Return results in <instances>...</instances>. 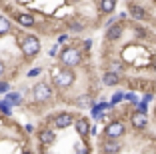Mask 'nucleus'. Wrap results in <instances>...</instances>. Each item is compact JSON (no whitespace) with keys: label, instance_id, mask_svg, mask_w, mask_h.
Here are the masks:
<instances>
[{"label":"nucleus","instance_id":"f257e3e1","mask_svg":"<svg viewBox=\"0 0 156 154\" xmlns=\"http://www.w3.org/2000/svg\"><path fill=\"white\" fill-rule=\"evenodd\" d=\"M58 62H60V66H64V68L78 66V64L82 62V50L76 48V46H66V48L60 50Z\"/></svg>","mask_w":156,"mask_h":154},{"label":"nucleus","instance_id":"f03ea898","mask_svg":"<svg viewBox=\"0 0 156 154\" xmlns=\"http://www.w3.org/2000/svg\"><path fill=\"white\" fill-rule=\"evenodd\" d=\"M32 98L34 102H38V104H46V102H50L52 98H54V90H52V86L48 84V82H36L32 86Z\"/></svg>","mask_w":156,"mask_h":154},{"label":"nucleus","instance_id":"7ed1b4c3","mask_svg":"<svg viewBox=\"0 0 156 154\" xmlns=\"http://www.w3.org/2000/svg\"><path fill=\"white\" fill-rule=\"evenodd\" d=\"M20 50L26 58H34V56L40 52V40H38L34 34H28L20 40Z\"/></svg>","mask_w":156,"mask_h":154},{"label":"nucleus","instance_id":"20e7f679","mask_svg":"<svg viewBox=\"0 0 156 154\" xmlns=\"http://www.w3.org/2000/svg\"><path fill=\"white\" fill-rule=\"evenodd\" d=\"M74 80H76L74 70H72V68H64V66H62V70H60V72L54 76V84L58 88H68V86H72Z\"/></svg>","mask_w":156,"mask_h":154},{"label":"nucleus","instance_id":"39448f33","mask_svg":"<svg viewBox=\"0 0 156 154\" xmlns=\"http://www.w3.org/2000/svg\"><path fill=\"white\" fill-rule=\"evenodd\" d=\"M124 132H126V124H124L122 120H110L104 128L106 138H110V140H118Z\"/></svg>","mask_w":156,"mask_h":154},{"label":"nucleus","instance_id":"423d86ee","mask_svg":"<svg viewBox=\"0 0 156 154\" xmlns=\"http://www.w3.org/2000/svg\"><path fill=\"white\" fill-rule=\"evenodd\" d=\"M74 120H76V118L70 112H60L52 118V124H54V128H68V126L74 124Z\"/></svg>","mask_w":156,"mask_h":154},{"label":"nucleus","instance_id":"0eeeda50","mask_svg":"<svg viewBox=\"0 0 156 154\" xmlns=\"http://www.w3.org/2000/svg\"><path fill=\"white\" fill-rule=\"evenodd\" d=\"M130 124H132L136 130H142V128H146V126H148V118H146V114H142V112H134L132 116H130Z\"/></svg>","mask_w":156,"mask_h":154},{"label":"nucleus","instance_id":"6e6552de","mask_svg":"<svg viewBox=\"0 0 156 154\" xmlns=\"http://www.w3.org/2000/svg\"><path fill=\"white\" fill-rule=\"evenodd\" d=\"M74 128H76V132L80 136H82V138H86L88 134H90V122H88L86 118H78V120H74Z\"/></svg>","mask_w":156,"mask_h":154},{"label":"nucleus","instance_id":"1a4fd4ad","mask_svg":"<svg viewBox=\"0 0 156 154\" xmlns=\"http://www.w3.org/2000/svg\"><path fill=\"white\" fill-rule=\"evenodd\" d=\"M38 138H40L42 144H52V142H56V132L52 128H42L38 132Z\"/></svg>","mask_w":156,"mask_h":154},{"label":"nucleus","instance_id":"9d476101","mask_svg":"<svg viewBox=\"0 0 156 154\" xmlns=\"http://www.w3.org/2000/svg\"><path fill=\"white\" fill-rule=\"evenodd\" d=\"M16 22L24 28H30V26H34V16L28 12H18L16 14Z\"/></svg>","mask_w":156,"mask_h":154},{"label":"nucleus","instance_id":"9b49d317","mask_svg":"<svg viewBox=\"0 0 156 154\" xmlns=\"http://www.w3.org/2000/svg\"><path fill=\"white\" fill-rule=\"evenodd\" d=\"M128 14L132 16L134 20H146V18H148L146 10H144L142 6H136V4H130V8H128Z\"/></svg>","mask_w":156,"mask_h":154},{"label":"nucleus","instance_id":"f8f14e48","mask_svg":"<svg viewBox=\"0 0 156 154\" xmlns=\"http://www.w3.org/2000/svg\"><path fill=\"white\" fill-rule=\"evenodd\" d=\"M118 82H120V74L112 72V70L104 72V76H102V84H104V86H116Z\"/></svg>","mask_w":156,"mask_h":154},{"label":"nucleus","instance_id":"ddd939ff","mask_svg":"<svg viewBox=\"0 0 156 154\" xmlns=\"http://www.w3.org/2000/svg\"><path fill=\"white\" fill-rule=\"evenodd\" d=\"M122 32H124L122 24H114V26L108 28V32H106V38H108V40H118V38L122 36Z\"/></svg>","mask_w":156,"mask_h":154},{"label":"nucleus","instance_id":"4468645a","mask_svg":"<svg viewBox=\"0 0 156 154\" xmlns=\"http://www.w3.org/2000/svg\"><path fill=\"white\" fill-rule=\"evenodd\" d=\"M104 152L106 154H118L120 152V148H122V144H120L118 140H110V142H104Z\"/></svg>","mask_w":156,"mask_h":154},{"label":"nucleus","instance_id":"2eb2a0df","mask_svg":"<svg viewBox=\"0 0 156 154\" xmlns=\"http://www.w3.org/2000/svg\"><path fill=\"white\" fill-rule=\"evenodd\" d=\"M12 32V24H10L8 18H4V16H0V36H6V34H10Z\"/></svg>","mask_w":156,"mask_h":154},{"label":"nucleus","instance_id":"dca6fc26","mask_svg":"<svg viewBox=\"0 0 156 154\" xmlns=\"http://www.w3.org/2000/svg\"><path fill=\"white\" fill-rule=\"evenodd\" d=\"M114 8H116V0H100V10L104 14L114 12Z\"/></svg>","mask_w":156,"mask_h":154},{"label":"nucleus","instance_id":"f3484780","mask_svg":"<svg viewBox=\"0 0 156 154\" xmlns=\"http://www.w3.org/2000/svg\"><path fill=\"white\" fill-rule=\"evenodd\" d=\"M6 102H10V104H20L22 98H20L18 92H6Z\"/></svg>","mask_w":156,"mask_h":154},{"label":"nucleus","instance_id":"a211bd4d","mask_svg":"<svg viewBox=\"0 0 156 154\" xmlns=\"http://www.w3.org/2000/svg\"><path fill=\"white\" fill-rule=\"evenodd\" d=\"M10 110H12V104L6 102V100H0V112L2 114H10Z\"/></svg>","mask_w":156,"mask_h":154},{"label":"nucleus","instance_id":"6ab92c4d","mask_svg":"<svg viewBox=\"0 0 156 154\" xmlns=\"http://www.w3.org/2000/svg\"><path fill=\"white\" fill-rule=\"evenodd\" d=\"M70 30H72V32H82L84 24L82 22H70Z\"/></svg>","mask_w":156,"mask_h":154},{"label":"nucleus","instance_id":"aec40b11","mask_svg":"<svg viewBox=\"0 0 156 154\" xmlns=\"http://www.w3.org/2000/svg\"><path fill=\"white\" fill-rule=\"evenodd\" d=\"M110 70H112V72H116V74H120V72H122V64H120V60H114V62H112Z\"/></svg>","mask_w":156,"mask_h":154},{"label":"nucleus","instance_id":"412c9836","mask_svg":"<svg viewBox=\"0 0 156 154\" xmlns=\"http://www.w3.org/2000/svg\"><path fill=\"white\" fill-rule=\"evenodd\" d=\"M146 110H148V102H138V104H136V112L146 114Z\"/></svg>","mask_w":156,"mask_h":154},{"label":"nucleus","instance_id":"4be33fe9","mask_svg":"<svg viewBox=\"0 0 156 154\" xmlns=\"http://www.w3.org/2000/svg\"><path fill=\"white\" fill-rule=\"evenodd\" d=\"M120 100H124V92H116V94H114V98H112V102H110V104L114 106V104H118Z\"/></svg>","mask_w":156,"mask_h":154},{"label":"nucleus","instance_id":"5701e85b","mask_svg":"<svg viewBox=\"0 0 156 154\" xmlns=\"http://www.w3.org/2000/svg\"><path fill=\"white\" fill-rule=\"evenodd\" d=\"M8 90H10V84L4 82V80H0V94H6Z\"/></svg>","mask_w":156,"mask_h":154},{"label":"nucleus","instance_id":"b1692460","mask_svg":"<svg viewBox=\"0 0 156 154\" xmlns=\"http://www.w3.org/2000/svg\"><path fill=\"white\" fill-rule=\"evenodd\" d=\"M38 74H42V68H32V70H28V78L38 76Z\"/></svg>","mask_w":156,"mask_h":154},{"label":"nucleus","instance_id":"393cba45","mask_svg":"<svg viewBox=\"0 0 156 154\" xmlns=\"http://www.w3.org/2000/svg\"><path fill=\"white\" fill-rule=\"evenodd\" d=\"M74 150H76V154H88V150L84 148L82 144H76V146H74Z\"/></svg>","mask_w":156,"mask_h":154},{"label":"nucleus","instance_id":"a878e982","mask_svg":"<svg viewBox=\"0 0 156 154\" xmlns=\"http://www.w3.org/2000/svg\"><path fill=\"white\" fill-rule=\"evenodd\" d=\"M64 42H68V36H66V34H60L58 36V44H64Z\"/></svg>","mask_w":156,"mask_h":154},{"label":"nucleus","instance_id":"bb28decb","mask_svg":"<svg viewBox=\"0 0 156 154\" xmlns=\"http://www.w3.org/2000/svg\"><path fill=\"white\" fill-rule=\"evenodd\" d=\"M124 98L130 100V102H136V96H134V94H124Z\"/></svg>","mask_w":156,"mask_h":154},{"label":"nucleus","instance_id":"cd10ccee","mask_svg":"<svg viewBox=\"0 0 156 154\" xmlns=\"http://www.w3.org/2000/svg\"><path fill=\"white\" fill-rule=\"evenodd\" d=\"M4 70H6V68H4V62H0V80H2V76H4Z\"/></svg>","mask_w":156,"mask_h":154},{"label":"nucleus","instance_id":"c85d7f7f","mask_svg":"<svg viewBox=\"0 0 156 154\" xmlns=\"http://www.w3.org/2000/svg\"><path fill=\"white\" fill-rule=\"evenodd\" d=\"M24 130H26V132H30V134H32V132H34V126H32V124H26V126H24Z\"/></svg>","mask_w":156,"mask_h":154},{"label":"nucleus","instance_id":"c756f323","mask_svg":"<svg viewBox=\"0 0 156 154\" xmlns=\"http://www.w3.org/2000/svg\"><path fill=\"white\" fill-rule=\"evenodd\" d=\"M90 46H92V40H86V42H84V48H86V50H90Z\"/></svg>","mask_w":156,"mask_h":154},{"label":"nucleus","instance_id":"7c9ffc66","mask_svg":"<svg viewBox=\"0 0 156 154\" xmlns=\"http://www.w3.org/2000/svg\"><path fill=\"white\" fill-rule=\"evenodd\" d=\"M152 62H154V64H152V66H154V68H156V60H152Z\"/></svg>","mask_w":156,"mask_h":154},{"label":"nucleus","instance_id":"2f4dec72","mask_svg":"<svg viewBox=\"0 0 156 154\" xmlns=\"http://www.w3.org/2000/svg\"><path fill=\"white\" fill-rule=\"evenodd\" d=\"M22 154H32V152H22Z\"/></svg>","mask_w":156,"mask_h":154}]
</instances>
